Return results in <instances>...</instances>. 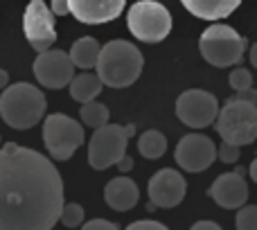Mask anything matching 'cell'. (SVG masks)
I'll list each match as a JSON object with an SVG mask.
<instances>
[{
  "instance_id": "ba28073f",
  "label": "cell",
  "mask_w": 257,
  "mask_h": 230,
  "mask_svg": "<svg viewBox=\"0 0 257 230\" xmlns=\"http://www.w3.org/2000/svg\"><path fill=\"white\" fill-rule=\"evenodd\" d=\"M43 142L52 158L68 160L84 142V127L70 115L52 113L43 122Z\"/></svg>"
},
{
  "instance_id": "52a82bcc",
  "label": "cell",
  "mask_w": 257,
  "mask_h": 230,
  "mask_svg": "<svg viewBox=\"0 0 257 230\" xmlns=\"http://www.w3.org/2000/svg\"><path fill=\"white\" fill-rule=\"evenodd\" d=\"M126 25L138 41L160 43L172 32V14L156 0H138L126 14Z\"/></svg>"
},
{
  "instance_id": "603a6c76",
  "label": "cell",
  "mask_w": 257,
  "mask_h": 230,
  "mask_svg": "<svg viewBox=\"0 0 257 230\" xmlns=\"http://www.w3.org/2000/svg\"><path fill=\"white\" fill-rule=\"evenodd\" d=\"M235 226L237 230H257V205H239Z\"/></svg>"
},
{
  "instance_id": "d4e9b609",
  "label": "cell",
  "mask_w": 257,
  "mask_h": 230,
  "mask_svg": "<svg viewBox=\"0 0 257 230\" xmlns=\"http://www.w3.org/2000/svg\"><path fill=\"white\" fill-rule=\"evenodd\" d=\"M217 156L223 160V163H237L241 158L239 156V147L230 145V142H221V147L217 149Z\"/></svg>"
},
{
  "instance_id": "2e32d148",
  "label": "cell",
  "mask_w": 257,
  "mask_h": 230,
  "mask_svg": "<svg viewBox=\"0 0 257 230\" xmlns=\"http://www.w3.org/2000/svg\"><path fill=\"white\" fill-rule=\"evenodd\" d=\"M138 199H140V190H138L136 181H131L128 176L113 178L104 187V201L108 208L117 210V212H126V210L136 208Z\"/></svg>"
},
{
  "instance_id": "8992f818",
  "label": "cell",
  "mask_w": 257,
  "mask_h": 230,
  "mask_svg": "<svg viewBox=\"0 0 257 230\" xmlns=\"http://www.w3.org/2000/svg\"><path fill=\"white\" fill-rule=\"evenodd\" d=\"M93 138L88 142V163L93 169H108L111 165H115L122 156L126 154L128 138L136 133L133 124H102V127L93 129Z\"/></svg>"
},
{
  "instance_id": "9a60e30c",
  "label": "cell",
  "mask_w": 257,
  "mask_h": 230,
  "mask_svg": "<svg viewBox=\"0 0 257 230\" xmlns=\"http://www.w3.org/2000/svg\"><path fill=\"white\" fill-rule=\"evenodd\" d=\"M126 0H68V9L77 21L86 25H99V23L115 21L122 14Z\"/></svg>"
},
{
  "instance_id": "277c9868",
  "label": "cell",
  "mask_w": 257,
  "mask_h": 230,
  "mask_svg": "<svg viewBox=\"0 0 257 230\" xmlns=\"http://www.w3.org/2000/svg\"><path fill=\"white\" fill-rule=\"evenodd\" d=\"M212 124L217 127V133L223 142L237 147L250 145L257 138V104L235 95L219 108Z\"/></svg>"
},
{
  "instance_id": "cb8c5ba5",
  "label": "cell",
  "mask_w": 257,
  "mask_h": 230,
  "mask_svg": "<svg viewBox=\"0 0 257 230\" xmlns=\"http://www.w3.org/2000/svg\"><path fill=\"white\" fill-rule=\"evenodd\" d=\"M228 81H230V88L232 90H244L248 88V86H253V75H250L248 68H235V70L230 72V77H228Z\"/></svg>"
},
{
  "instance_id": "1f68e13d",
  "label": "cell",
  "mask_w": 257,
  "mask_h": 230,
  "mask_svg": "<svg viewBox=\"0 0 257 230\" xmlns=\"http://www.w3.org/2000/svg\"><path fill=\"white\" fill-rule=\"evenodd\" d=\"M250 178H253V181H257V160H253V163H250Z\"/></svg>"
},
{
  "instance_id": "4fadbf2b",
  "label": "cell",
  "mask_w": 257,
  "mask_h": 230,
  "mask_svg": "<svg viewBox=\"0 0 257 230\" xmlns=\"http://www.w3.org/2000/svg\"><path fill=\"white\" fill-rule=\"evenodd\" d=\"M147 194L156 208H176L187 194L185 176H181V172L169 167L160 169L147 183Z\"/></svg>"
},
{
  "instance_id": "ffe728a7",
  "label": "cell",
  "mask_w": 257,
  "mask_h": 230,
  "mask_svg": "<svg viewBox=\"0 0 257 230\" xmlns=\"http://www.w3.org/2000/svg\"><path fill=\"white\" fill-rule=\"evenodd\" d=\"M138 151L145 156L147 160H158L160 156L167 151V138L160 131L151 129V131H145L138 140Z\"/></svg>"
},
{
  "instance_id": "83f0119b",
  "label": "cell",
  "mask_w": 257,
  "mask_h": 230,
  "mask_svg": "<svg viewBox=\"0 0 257 230\" xmlns=\"http://www.w3.org/2000/svg\"><path fill=\"white\" fill-rule=\"evenodd\" d=\"M50 12H52L54 16H66V14H70L68 0H52V9H50Z\"/></svg>"
},
{
  "instance_id": "3957f363",
  "label": "cell",
  "mask_w": 257,
  "mask_h": 230,
  "mask_svg": "<svg viewBox=\"0 0 257 230\" xmlns=\"http://www.w3.org/2000/svg\"><path fill=\"white\" fill-rule=\"evenodd\" d=\"M142 54L128 41H108L104 48H99L97 61V77L104 86L111 88H126L140 77L142 72Z\"/></svg>"
},
{
  "instance_id": "5b68a950",
  "label": "cell",
  "mask_w": 257,
  "mask_h": 230,
  "mask_svg": "<svg viewBox=\"0 0 257 230\" xmlns=\"http://www.w3.org/2000/svg\"><path fill=\"white\" fill-rule=\"evenodd\" d=\"M199 50L203 59L214 68H230L241 63L246 52V39L239 36L230 25L214 23L201 34Z\"/></svg>"
},
{
  "instance_id": "d6a6232c",
  "label": "cell",
  "mask_w": 257,
  "mask_h": 230,
  "mask_svg": "<svg viewBox=\"0 0 257 230\" xmlns=\"http://www.w3.org/2000/svg\"><path fill=\"white\" fill-rule=\"evenodd\" d=\"M250 63H253V66H257V45H253V48H250Z\"/></svg>"
},
{
  "instance_id": "4dcf8cb0",
  "label": "cell",
  "mask_w": 257,
  "mask_h": 230,
  "mask_svg": "<svg viewBox=\"0 0 257 230\" xmlns=\"http://www.w3.org/2000/svg\"><path fill=\"white\" fill-rule=\"evenodd\" d=\"M7 84H9V75H7V70H3V68H0V90H3Z\"/></svg>"
},
{
  "instance_id": "f1b7e54d",
  "label": "cell",
  "mask_w": 257,
  "mask_h": 230,
  "mask_svg": "<svg viewBox=\"0 0 257 230\" xmlns=\"http://www.w3.org/2000/svg\"><path fill=\"white\" fill-rule=\"evenodd\" d=\"M115 165L120 167V172H122V174H126V172H131V169H133V158H131V156H126V154H124L120 160H117Z\"/></svg>"
},
{
  "instance_id": "8fae6325",
  "label": "cell",
  "mask_w": 257,
  "mask_h": 230,
  "mask_svg": "<svg viewBox=\"0 0 257 230\" xmlns=\"http://www.w3.org/2000/svg\"><path fill=\"white\" fill-rule=\"evenodd\" d=\"M25 27V39L34 50H48L57 41V30H54V14L43 0H32L25 9L23 18Z\"/></svg>"
},
{
  "instance_id": "44dd1931",
  "label": "cell",
  "mask_w": 257,
  "mask_h": 230,
  "mask_svg": "<svg viewBox=\"0 0 257 230\" xmlns=\"http://www.w3.org/2000/svg\"><path fill=\"white\" fill-rule=\"evenodd\" d=\"M108 118H111V111H108L106 104L88 99V102H84V106H81V122L90 129H97V127H102V124H106Z\"/></svg>"
},
{
  "instance_id": "6da1fadb",
  "label": "cell",
  "mask_w": 257,
  "mask_h": 230,
  "mask_svg": "<svg viewBox=\"0 0 257 230\" xmlns=\"http://www.w3.org/2000/svg\"><path fill=\"white\" fill-rule=\"evenodd\" d=\"M63 208V178L43 154L0 147V230H50Z\"/></svg>"
},
{
  "instance_id": "4316f807",
  "label": "cell",
  "mask_w": 257,
  "mask_h": 230,
  "mask_svg": "<svg viewBox=\"0 0 257 230\" xmlns=\"http://www.w3.org/2000/svg\"><path fill=\"white\" fill-rule=\"evenodd\" d=\"M128 230H167L160 221H151V219H142V221H133L126 226Z\"/></svg>"
},
{
  "instance_id": "7402d4cb",
  "label": "cell",
  "mask_w": 257,
  "mask_h": 230,
  "mask_svg": "<svg viewBox=\"0 0 257 230\" xmlns=\"http://www.w3.org/2000/svg\"><path fill=\"white\" fill-rule=\"evenodd\" d=\"M59 221L68 228H77L84 223V208L79 203H63L61 214H59Z\"/></svg>"
},
{
  "instance_id": "d6986e66",
  "label": "cell",
  "mask_w": 257,
  "mask_h": 230,
  "mask_svg": "<svg viewBox=\"0 0 257 230\" xmlns=\"http://www.w3.org/2000/svg\"><path fill=\"white\" fill-rule=\"evenodd\" d=\"M97 54H99V43L93 39V36H84V39H77L75 43H72L68 57H70V61L75 68L88 70V68H95Z\"/></svg>"
},
{
  "instance_id": "e0dca14e",
  "label": "cell",
  "mask_w": 257,
  "mask_h": 230,
  "mask_svg": "<svg viewBox=\"0 0 257 230\" xmlns=\"http://www.w3.org/2000/svg\"><path fill=\"white\" fill-rule=\"evenodd\" d=\"M183 7L190 14H194L196 18L203 21H221V18L230 16L237 7L241 5V0H181Z\"/></svg>"
},
{
  "instance_id": "7c38bea8",
  "label": "cell",
  "mask_w": 257,
  "mask_h": 230,
  "mask_svg": "<svg viewBox=\"0 0 257 230\" xmlns=\"http://www.w3.org/2000/svg\"><path fill=\"white\" fill-rule=\"evenodd\" d=\"M174 158L185 172H203L217 160V147L203 133H190L178 140Z\"/></svg>"
},
{
  "instance_id": "5bb4252c",
  "label": "cell",
  "mask_w": 257,
  "mask_h": 230,
  "mask_svg": "<svg viewBox=\"0 0 257 230\" xmlns=\"http://www.w3.org/2000/svg\"><path fill=\"white\" fill-rule=\"evenodd\" d=\"M208 194L212 196L214 203L226 210H237L239 205H244L248 201V183L244 178V169L239 167L237 172L217 176V181L210 185Z\"/></svg>"
},
{
  "instance_id": "ac0fdd59",
  "label": "cell",
  "mask_w": 257,
  "mask_h": 230,
  "mask_svg": "<svg viewBox=\"0 0 257 230\" xmlns=\"http://www.w3.org/2000/svg\"><path fill=\"white\" fill-rule=\"evenodd\" d=\"M68 86H70V97L79 104L88 102V99H95L104 88L102 79H99L97 75H93V72H81V75H77V77L72 75Z\"/></svg>"
},
{
  "instance_id": "30bf717a",
  "label": "cell",
  "mask_w": 257,
  "mask_h": 230,
  "mask_svg": "<svg viewBox=\"0 0 257 230\" xmlns=\"http://www.w3.org/2000/svg\"><path fill=\"white\" fill-rule=\"evenodd\" d=\"M32 68H34V77L39 79V84L52 90L68 86V81L75 75V66L63 50H41Z\"/></svg>"
},
{
  "instance_id": "9c48e42d",
  "label": "cell",
  "mask_w": 257,
  "mask_h": 230,
  "mask_svg": "<svg viewBox=\"0 0 257 230\" xmlns=\"http://www.w3.org/2000/svg\"><path fill=\"white\" fill-rule=\"evenodd\" d=\"M219 113V102L208 90L192 88L178 95L176 99V115L183 124L192 129H205L214 122Z\"/></svg>"
},
{
  "instance_id": "7a4b0ae2",
  "label": "cell",
  "mask_w": 257,
  "mask_h": 230,
  "mask_svg": "<svg viewBox=\"0 0 257 230\" xmlns=\"http://www.w3.org/2000/svg\"><path fill=\"white\" fill-rule=\"evenodd\" d=\"M45 108H48L45 95L41 93V88L27 81H18L12 86L7 84L0 95V118L16 131H27L36 127L45 115Z\"/></svg>"
},
{
  "instance_id": "f546056e",
  "label": "cell",
  "mask_w": 257,
  "mask_h": 230,
  "mask_svg": "<svg viewBox=\"0 0 257 230\" xmlns=\"http://www.w3.org/2000/svg\"><path fill=\"white\" fill-rule=\"evenodd\" d=\"M192 230H221V226L214 221H196L194 226H192Z\"/></svg>"
},
{
  "instance_id": "484cf974",
  "label": "cell",
  "mask_w": 257,
  "mask_h": 230,
  "mask_svg": "<svg viewBox=\"0 0 257 230\" xmlns=\"http://www.w3.org/2000/svg\"><path fill=\"white\" fill-rule=\"evenodd\" d=\"M81 226H84V230H117L120 228L117 223L106 221V219H93V221H86Z\"/></svg>"
}]
</instances>
